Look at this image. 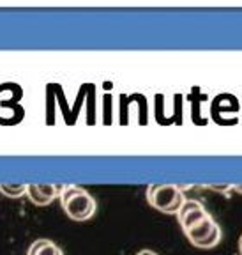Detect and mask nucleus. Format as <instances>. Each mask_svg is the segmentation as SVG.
<instances>
[{
  "label": "nucleus",
  "instance_id": "1",
  "mask_svg": "<svg viewBox=\"0 0 242 255\" xmlns=\"http://www.w3.org/2000/svg\"><path fill=\"white\" fill-rule=\"evenodd\" d=\"M60 202H62V209L66 211V215L75 222H85L92 218L97 207L94 197L87 190L75 186V184H68L64 195L60 197Z\"/></svg>",
  "mask_w": 242,
  "mask_h": 255
},
{
  "label": "nucleus",
  "instance_id": "2",
  "mask_svg": "<svg viewBox=\"0 0 242 255\" xmlns=\"http://www.w3.org/2000/svg\"><path fill=\"white\" fill-rule=\"evenodd\" d=\"M147 200L158 211L177 215L182 204L186 202V195L179 184H151L147 188Z\"/></svg>",
  "mask_w": 242,
  "mask_h": 255
},
{
  "label": "nucleus",
  "instance_id": "3",
  "mask_svg": "<svg viewBox=\"0 0 242 255\" xmlns=\"http://www.w3.org/2000/svg\"><path fill=\"white\" fill-rule=\"evenodd\" d=\"M186 238L189 239L191 245H195L196 248H214L216 245H219L221 241V227H219L216 220L211 215H207L203 220H200L198 223H195L193 227H189L187 231H184Z\"/></svg>",
  "mask_w": 242,
  "mask_h": 255
},
{
  "label": "nucleus",
  "instance_id": "4",
  "mask_svg": "<svg viewBox=\"0 0 242 255\" xmlns=\"http://www.w3.org/2000/svg\"><path fill=\"white\" fill-rule=\"evenodd\" d=\"M209 215L200 200L196 199H186V202L182 204V207L177 213V220H179L182 231H187L189 227H193L195 223H198L200 220H203Z\"/></svg>",
  "mask_w": 242,
  "mask_h": 255
},
{
  "label": "nucleus",
  "instance_id": "5",
  "mask_svg": "<svg viewBox=\"0 0 242 255\" xmlns=\"http://www.w3.org/2000/svg\"><path fill=\"white\" fill-rule=\"evenodd\" d=\"M27 255H64L62 250L50 239H36L28 247Z\"/></svg>",
  "mask_w": 242,
  "mask_h": 255
},
{
  "label": "nucleus",
  "instance_id": "6",
  "mask_svg": "<svg viewBox=\"0 0 242 255\" xmlns=\"http://www.w3.org/2000/svg\"><path fill=\"white\" fill-rule=\"evenodd\" d=\"M0 193L9 199H20L27 195V184H0Z\"/></svg>",
  "mask_w": 242,
  "mask_h": 255
},
{
  "label": "nucleus",
  "instance_id": "7",
  "mask_svg": "<svg viewBox=\"0 0 242 255\" xmlns=\"http://www.w3.org/2000/svg\"><path fill=\"white\" fill-rule=\"evenodd\" d=\"M27 197L32 200V204H36V206H48V204L53 202V200L41 195L39 190L36 188V184H27Z\"/></svg>",
  "mask_w": 242,
  "mask_h": 255
},
{
  "label": "nucleus",
  "instance_id": "8",
  "mask_svg": "<svg viewBox=\"0 0 242 255\" xmlns=\"http://www.w3.org/2000/svg\"><path fill=\"white\" fill-rule=\"evenodd\" d=\"M207 188L212 191H218V193H225V195H228L230 191H234V184H209Z\"/></svg>",
  "mask_w": 242,
  "mask_h": 255
},
{
  "label": "nucleus",
  "instance_id": "9",
  "mask_svg": "<svg viewBox=\"0 0 242 255\" xmlns=\"http://www.w3.org/2000/svg\"><path fill=\"white\" fill-rule=\"evenodd\" d=\"M136 255H158L156 252H152V250H140Z\"/></svg>",
  "mask_w": 242,
  "mask_h": 255
},
{
  "label": "nucleus",
  "instance_id": "10",
  "mask_svg": "<svg viewBox=\"0 0 242 255\" xmlns=\"http://www.w3.org/2000/svg\"><path fill=\"white\" fill-rule=\"evenodd\" d=\"M234 191H237V193L242 195V184H234Z\"/></svg>",
  "mask_w": 242,
  "mask_h": 255
},
{
  "label": "nucleus",
  "instance_id": "11",
  "mask_svg": "<svg viewBox=\"0 0 242 255\" xmlns=\"http://www.w3.org/2000/svg\"><path fill=\"white\" fill-rule=\"evenodd\" d=\"M239 252H241V255H242V236L239 238Z\"/></svg>",
  "mask_w": 242,
  "mask_h": 255
}]
</instances>
